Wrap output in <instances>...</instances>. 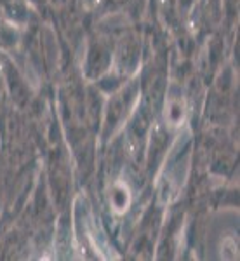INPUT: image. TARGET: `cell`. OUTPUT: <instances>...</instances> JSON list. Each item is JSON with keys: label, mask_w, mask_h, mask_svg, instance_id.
<instances>
[{"label": "cell", "mask_w": 240, "mask_h": 261, "mask_svg": "<svg viewBox=\"0 0 240 261\" xmlns=\"http://www.w3.org/2000/svg\"><path fill=\"white\" fill-rule=\"evenodd\" d=\"M117 2H124V0H117Z\"/></svg>", "instance_id": "obj_2"}, {"label": "cell", "mask_w": 240, "mask_h": 261, "mask_svg": "<svg viewBox=\"0 0 240 261\" xmlns=\"http://www.w3.org/2000/svg\"><path fill=\"white\" fill-rule=\"evenodd\" d=\"M50 4H54V6H63V4H66L68 0H49Z\"/></svg>", "instance_id": "obj_1"}]
</instances>
